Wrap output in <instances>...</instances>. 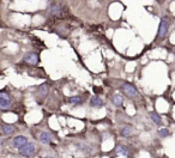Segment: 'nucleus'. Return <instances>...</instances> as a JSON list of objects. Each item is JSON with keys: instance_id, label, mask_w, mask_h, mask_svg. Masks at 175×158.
I'll use <instances>...</instances> for the list:
<instances>
[{"instance_id": "nucleus-1", "label": "nucleus", "mask_w": 175, "mask_h": 158, "mask_svg": "<svg viewBox=\"0 0 175 158\" xmlns=\"http://www.w3.org/2000/svg\"><path fill=\"white\" fill-rule=\"evenodd\" d=\"M169 30V21L167 17H163L161 19V23H160V29H158V38L163 40L164 37L167 36Z\"/></svg>"}, {"instance_id": "nucleus-2", "label": "nucleus", "mask_w": 175, "mask_h": 158, "mask_svg": "<svg viewBox=\"0 0 175 158\" xmlns=\"http://www.w3.org/2000/svg\"><path fill=\"white\" fill-rule=\"evenodd\" d=\"M18 150H19V155L29 157V156H31L35 152V145L33 143H26L22 147H19Z\"/></svg>"}, {"instance_id": "nucleus-3", "label": "nucleus", "mask_w": 175, "mask_h": 158, "mask_svg": "<svg viewBox=\"0 0 175 158\" xmlns=\"http://www.w3.org/2000/svg\"><path fill=\"white\" fill-rule=\"evenodd\" d=\"M11 105V97L7 92H0V109L6 110Z\"/></svg>"}, {"instance_id": "nucleus-4", "label": "nucleus", "mask_w": 175, "mask_h": 158, "mask_svg": "<svg viewBox=\"0 0 175 158\" xmlns=\"http://www.w3.org/2000/svg\"><path fill=\"white\" fill-rule=\"evenodd\" d=\"M23 61L29 64V65H36L38 62V54L35 52H29L24 55Z\"/></svg>"}, {"instance_id": "nucleus-5", "label": "nucleus", "mask_w": 175, "mask_h": 158, "mask_svg": "<svg viewBox=\"0 0 175 158\" xmlns=\"http://www.w3.org/2000/svg\"><path fill=\"white\" fill-rule=\"evenodd\" d=\"M122 90H124V92L127 95L128 97H134V96H137V95H138L137 89H135L132 84H124Z\"/></svg>"}, {"instance_id": "nucleus-6", "label": "nucleus", "mask_w": 175, "mask_h": 158, "mask_svg": "<svg viewBox=\"0 0 175 158\" xmlns=\"http://www.w3.org/2000/svg\"><path fill=\"white\" fill-rule=\"evenodd\" d=\"M28 143V139L25 137H23V135H18V137H16L15 139H13V143H12V145H13V147H16V149H19V147H22L24 144H26Z\"/></svg>"}, {"instance_id": "nucleus-7", "label": "nucleus", "mask_w": 175, "mask_h": 158, "mask_svg": "<svg viewBox=\"0 0 175 158\" xmlns=\"http://www.w3.org/2000/svg\"><path fill=\"white\" fill-rule=\"evenodd\" d=\"M48 91H49V86H48V84H42L40 87H38L37 96L40 97L41 100H43V98L48 95Z\"/></svg>"}, {"instance_id": "nucleus-8", "label": "nucleus", "mask_w": 175, "mask_h": 158, "mask_svg": "<svg viewBox=\"0 0 175 158\" xmlns=\"http://www.w3.org/2000/svg\"><path fill=\"white\" fill-rule=\"evenodd\" d=\"M49 13L52 16H61V13H63L61 6L60 5H52L49 8Z\"/></svg>"}, {"instance_id": "nucleus-9", "label": "nucleus", "mask_w": 175, "mask_h": 158, "mask_svg": "<svg viewBox=\"0 0 175 158\" xmlns=\"http://www.w3.org/2000/svg\"><path fill=\"white\" fill-rule=\"evenodd\" d=\"M90 104L95 108H100L103 105V101L101 100V98L99 96H92L91 97V100H90Z\"/></svg>"}, {"instance_id": "nucleus-10", "label": "nucleus", "mask_w": 175, "mask_h": 158, "mask_svg": "<svg viewBox=\"0 0 175 158\" xmlns=\"http://www.w3.org/2000/svg\"><path fill=\"white\" fill-rule=\"evenodd\" d=\"M40 140L43 143V144H49L51 140H52V135L47 132H42L40 134Z\"/></svg>"}, {"instance_id": "nucleus-11", "label": "nucleus", "mask_w": 175, "mask_h": 158, "mask_svg": "<svg viewBox=\"0 0 175 158\" xmlns=\"http://www.w3.org/2000/svg\"><path fill=\"white\" fill-rule=\"evenodd\" d=\"M1 131L5 135H10V134H12L15 132V127L12 125H4L3 128H1Z\"/></svg>"}, {"instance_id": "nucleus-12", "label": "nucleus", "mask_w": 175, "mask_h": 158, "mask_svg": "<svg viewBox=\"0 0 175 158\" xmlns=\"http://www.w3.org/2000/svg\"><path fill=\"white\" fill-rule=\"evenodd\" d=\"M113 104L115 107H118V108H120L122 105V97L119 94H116V95L113 96Z\"/></svg>"}, {"instance_id": "nucleus-13", "label": "nucleus", "mask_w": 175, "mask_h": 158, "mask_svg": "<svg viewBox=\"0 0 175 158\" xmlns=\"http://www.w3.org/2000/svg\"><path fill=\"white\" fill-rule=\"evenodd\" d=\"M115 151H116V153L122 155V156H127V155H128V150L126 149L124 145H119V146L115 149Z\"/></svg>"}, {"instance_id": "nucleus-14", "label": "nucleus", "mask_w": 175, "mask_h": 158, "mask_svg": "<svg viewBox=\"0 0 175 158\" xmlns=\"http://www.w3.org/2000/svg\"><path fill=\"white\" fill-rule=\"evenodd\" d=\"M121 135H122V137H125V138L131 137V135H132V128H131L130 126L124 127L122 130H121Z\"/></svg>"}, {"instance_id": "nucleus-15", "label": "nucleus", "mask_w": 175, "mask_h": 158, "mask_svg": "<svg viewBox=\"0 0 175 158\" xmlns=\"http://www.w3.org/2000/svg\"><path fill=\"white\" fill-rule=\"evenodd\" d=\"M69 102L70 103H73V104H81L83 102V98L81 96H73V97H70L69 98Z\"/></svg>"}, {"instance_id": "nucleus-16", "label": "nucleus", "mask_w": 175, "mask_h": 158, "mask_svg": "<svg viewBox=\"0 0 175 158\" xmlns=\"http://www.w3.org/2000/svg\"><path fill=\"white\" fill-rule=\"evenodd\" d=\"M151 120L156 123V125H162V119H161V116L160 115H157L156 113H151Z\"/></svg>"}, {"instance_id": "nucleus-17", "label": "nucleus", "mask_w": 175, "mask_h": 158, "mask_svg": "<svg viewBox=\"0 0 175 158\" xmlns=\"http://www.w3.org/2000/svg\"><path fill=\"white\" fill-rule=\"evenodd\" d=\"M158 134H160L161 138H166V137L169 135V131L167 130V128H162V130L158 131Z\"/></svg>"}, {"instance_id": "nucleus-18", "label": "nucleus", "mask_w": 175, "mask_h": 158, "mask_svg": "<svg viewBox=\"0 0 175 158\" xmlns=\"http://www.w3.org/2000/svg\"><path fill=\"white\" fill-rule=\"evenodd\" d=\"M0 144H1V143H0Z\"/></svg>"}]
</instances>
